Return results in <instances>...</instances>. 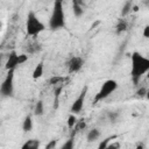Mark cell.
I'll return each instance as SVG.
<instances>
[{
    "mask_svg": "<svg viewBox=\"0 0 149 149\" xmlns=\"http://www.w3.org/2000/svg\"><path fill=\"white\" fill-rule=\"evenodd\" d=\"M132 59V69H130V77L133 83L136 85L143 74H147L149 70V58L144 57L137 51H134L130 56Z\"/></svg>",
    "mask_w": 149,
    "mask_h": 149,
    "instance_id": "obj_1",
    "label": "cell"
},
{
    "mask_svg": "<svg viewBox=\"0 0 149 149\" xmlns=\"http://www.w3.org/2000/svg\"><path fill=\"white\" fill-rule=\"evenodd\" d=\"M65 26V14L63 9V2L56 1L52 7V12L49 19V28L52 30L61 29Z\"/></svg>",
    "mask_w": 149,
    "mask_h": 149,
    "instance_id": "obj_2",
    "label": "cell"
},
{
    "mask_svg": "<svg viewBox=\"0 0 149 149\" xmlns=\"http://www.w3.org/2000/svg\"><path fill=\"white\" fill-rule=\"evenodd\" d=\"M45 29V26L43 22L37 17V15L33 12L29 10L27 14V20H26V31L29 36H37Z\"/></svg>",
    "mask_w": 149,
    "mask_h": 149,
    "instance_id": "obj_3",
    "label": "cell"
},
{
    "mask_svg": "<svg viewBox=\"0 0 149 149\" xmlns=\"http://www.w3.org/2000/svg\"><path fill=\"white\" fill-rule=\"evenodd\" d=\"M116 88H118V83L114 79H107V80H105L102 83V85L100 86L98 93L94 97V100H93L94 104H97L99 101H102L106 98H108Z\"/></svg>",
    "mask_w": 149,
    "mask_h": 149,
    "instance_id": "obj_4",
    "label": "cell"
},
{
    "mask_svg": "<svg viewBox=\"0 0 149 149\" xmlns=\"http://www.w3.org/2000/svg\"><path fill=\"white\" fill-rule=\"evenodd\" d=\"M0 93L2 98H10L14 93V70H9L6 78L0 86Z\"/></svg>",
    "mask_w": 149,
    "mask_h": 149,
    "instance_id": "obj_5",
    "label": "cell"
},
{
    "mask_svg": "<svg viewBox=\"0 0 149 149\" xmlns=\"http://www.w3.org/2000/svg\"><path fill=\"white\" fill-rule=\"evenodd\" d=\"M28 61V55L27 54H21V55H17L15 51H12L9 52L8 55V58H7V62L5 64V68L9 71V70H15L16 66L26 63Z\"/></svg>",
    "mask_w": 149,
    "mask_h": 149,
    "instance_id": "obj_6",
    "label": "cell"
},
{
    "mask_svg": "<svg viewBox=\"0 0 149 149\" xmlns=\"http://www.w3.org/2000/svg\"><path fill=\"white\" fill-rule=\"evenodd\" d=\"M86 93H87V86H85L81 90V92L79 93V95L77 97V99L72 102V106H71V113L72 114H78V113L81 112V109L84 107V101H85Z\"/></svg>",
    "mask_w": 149,
    "mask_h": 149,
    "instance_id": "obj_7",
    "label": "cell"
},
{
    "mask_svg": "<svg viewBox=\"0 0 149 149\" xmlns=\"http://www.w3.org/2000/svg\"><path fill=\"white\" fill-rule=\"evenodd\" d=\"M83 65H84L83 58L79 57V56H73V57H71V59L69 61V64H68L69 72L70 73H76V72L80 71V69L83 68Z\"/></svg>",
    "mask_w": 149,
    "mask_h": 149,
    "instance_id": "obj_8",
    "label": "cell"
},
{
    "mask_svg": "<svg viewBox=\"0 0 149 149\" xmlns=\"http://www.w3.org/2000/svg\"><path fill=\"white\" fill-rule=\"evenodd\" d=\"M41 146V141L37 139H29L22 146L21 149H38Z\"/></svg>",
    "mask_w": 149,
    "mask_h": 149,
    "instance_id": "obj_9",
    "label": "cell"
},
{
    "mask_svg": "<svg viewBox=\"0 0 149 149\" xmlns=\"http://www.w3.org/2000/svg\"><path fill=\"white\" fill-rule=\"evenodd\" d=\"M72 10L76 17H80L84 14V8H83V2L79 0H74L72 2Z\"/></svg>",
    "mask_w": 149,
    "mask_h": 149,
    "instance_id": "obj_10",
    "label": "cell"
},
{
    "mask_svg": "<svg viewBox=\"0 0 149 149\" xmlns=\"http://www.w3.org/2000/svg\"><path fill=\"white\" fill-rule=\"evenodd\" d=\"M127 29H128V22L125 19H119V21H118V23L115 26V33H116V35H121Z\"/></svg>",
    "mask_w": 149,
    "mask_h": 149,
    "instance_id": "obj_11",
    "label": "cell"
},
{
    "mask_svg": "<svg viewBox=\"0 0 149 149\" xmlns=\"http://www.w3.org/2000/svg\"><path fill=\"white\" fill-rule=\"evenodd\" d=\"M99 136H100V130L97 129V128H93L87 133L86 139H87L88 142H94V141H97L99 139Z\"/></svg>",
    "mask_w": 149,
    "mask_h": 149,
    "instance_id": "obj_12",
    "label": "cell"
},
{
    "mask_svg": "<svg viewBox=\"0 0 149 149\" xmlns=\"http://www.w3.org/2000/svg\"><path fill=\"white\" fill-rule=\"evenodd\" d=\"M133 9V1H126L121 8V17L123 19L125 16H127Z\"/></svg>",
    "mask_w": 149,
    "mask_h": 149,
    "instance_id": "obj_13",
    "label": "cell"
},
{
    "mask_svg": "<svg viewBox=\"0 0 149 149\" xmlns=\"http://www.w3.org/2000/svg\"><path fill=\"white\" fill-rule=\"evenodd\" d=\"M41 50H42V44L40 42L30 43V44H28V48H27L28 54H36V52H38Z\"/></svg>",
    "mask_w": 149,
    "mask_h": 149,
    "instance_id": "obj_14",
    "label": "cell"
},
{
    "mask_svg": "<svg viewBox=\"0 0 149 149\" xmlns=\"http://www.w3.org/2000/svg\"><path fill=\"white\" fill-rule=\"evenodd\" d=\"M31 128H33V119L30 115H27L22 122V129H23V132L27 133V132H30Z\"/></svg>",
    "mask_w": 149,
    "mask_h": 149,
    "instance_id": "obj_15",
    "label": "cell"
},
{
    "mask_svg": "<svg viewBox=\"0 0 149 149\" xmlns=\"http://www.w3.org/2000/svg\"><path fill=\"white\" fill-rule=\"evenodd\" d=\"M43 76V62H40L36 66H35V69H34V71H33V78L34 79H38V78H41Z\"/></svg>",
    "mask_w": 149,
    "mask_h": 149,
    "instance_id": "obj_16",
    "label": "cell"
},
{
    "mask_svg": "<svg viewBox=\"0 0 149 149\" xmlns=\"http://www.w3.org/2000/svg\"><path fill=\"white\" fill-rule=\"evenodd\" d=\"M34 114L36 116H41L44 114V106H43V101L42 100H38L35 105V108H34Z\"/></svg>",
    "mask_w": 149,
    "mask_h": 149,
    "instance_id": "obj_17",
    "label": "cell"
},
{
    "mask_svg": "<svg viewBox=\"0 0 149 149\" xmlns=\"http://www.w3.org/2000/svg\"><path fill=\"white\" fill-rule=\"evenodd\" d=\"M118 136L116 135H112V136H107L106 139H104L100 143H99V146H98V148L97 149H106L107 148V146L111 143V141L112 140H114V139H116Z\"/></svg>",
    "mask_w": 149,
    "mask_h": 149,
    "instance_id": "obj_18",
    "label": "cell"
},
{
    "mask_svg": "<svg viewBox=\"0 0 149 149\" xmlns=\"http://www.w3.org/2000/svg\"><path fill=\"white\" fill-rule=\"evenodd\" d=\"M107 118L111 122H116L120 118V112L119 111H111V112H107Z\"/></svg>",
    "mask_w": 149,
    "mask_h": 149,
    "instance_id": "obj_19",
    "label": "cell"
},
{
    "mask_svg": "<svg viewBox=\"0 0 149 149\" xmlns=\"http://www.w3.org/2000/svg\"><path fill=\"white\" fill-rule=\"evenodd\" d=\"M59 149H74V140H73V137H70L69 140H66L65 143H63Z\"/></svg>",
    "mask_w": 149,
    "mask_h": 149,
    "instance_id": "obj_20",
    "label": "cell"
},
{
    "mask_svg": "<svg viewBox=\"0 0 149 149\" xmlns=\"http://www.w3.org/2000/svg\"><path fill=\"white\" fill-rule=\"evenodd\" d=\"M77 122H78V120H77L76 115L74 114H70V116L68 119V127L69 128H73L77 125Z\"/></svg>",
    "mask_w": 149,
    "mask_h": 149,
    "instance_id": "obj_21",
    "label": "cell"
},
{
    "mask_svg": "<svg viewBox=\"0 0 149 149\" xmlns=\"http://www.w3.org/2000/svg\"><path fill=\"white\" fill-rule=\"evenodd\" d=\"M62 91V86L57 87V91H56V95H55V101H54V108L57 109L58 108V101H59V92Z\"/></svg>",
    "mask_w": 149,
    "mask_h": 149,
    "instance_id": "obj_22",
    "label": "cell"
},
{
    "mask_svg": "<svg viewBox=\"0 0 149 149\" xmlns=\"http://www.w3.org/2000/svg\"><path fill=\"white\" fill-rule=\"evenodd\" d=\"M64 80V78L63 77H57V76H54V77H51L50 79H49V83L51 84V85H56V84H59L61 81H63Z\"/></svg>",
    "mask_w": 149,
    "mask_h": 149,
    "instance_id": "obj_23",
    "label": "cell"
},
{
    "mask_svg": "<svg viewBox=\"0 0 149 149\" xmlns=\"http://www.w3.org/2000/svg\"><path fill=\"white\" fill-rule=\"evenodd\" d=\"M85 127H86V123H85V121H78V122H77V125L74 126V128H76V132L83 130ZM76 132H74V133H76Z\"/></svg>",
    "mask_w": 149,
    "mask_h": 149,
    "instance_id": "obj_24",
    "label": "cell"
},
{
    "mask_svg": "<svg viewBox=\"0 0 149 149\" xmlns=\"http://www.w3.org/2000/svg\"><path fill=\"white\" fill-rule=\"evenodd\" d=\"M120 148H121L120 142L115 141V142H111V143L107 146V148H106V149H120Z\"/></svg>",
    "mask_w": 149,
    "mask_h": 149,
    "instance_id": "obj_25",
    "label": "cell"
},
{
    "mask_svg": "<svg viewBox=\"0 0 149 149\" xmlns=\"http://www.w3.org/2000/svg\"><path fill=\"white\" fill-rule=\"evenodd\" d=\"M136 95L140 97V98L146 97V95H147V88H146V87H141V88H139V90L136 91Z\"/></svg>",
    "mask_w": 149,
    "mask_h": 149,
    "instance_id": "obj_26",
    "label": "cell"
},
{
    "mask_svg": "<svg viewBox=\"0 0 149 149\" xmlns=\"http://www.w3.org/2000/svg\"><path fill=\"white\" fill-rule=\"evenodd\" d=\"M56 144H57V140H51L47 143L45 146V149H55L56 148Z\"/></svg>",
    "mask_w": 149,
    "mask_h": 149,
    "instance_id": "obj_27",
    "label": "cell"
},
{
    "mask_svg": "<svg viewBox=\"0 0 149 149\" xmlns=\"http://www.w3.org/2000/svg\"><path fill=\"white\" fill-rule=\"evenodd\" d=\"M143 36H144L146 38H149V24L143 28Z\"/></svg>",
    "mask_w": 149,
    "mask_h": 149,
    "instance_id": "obj_28",
    "label": "cell"
},
{
    "mask_svg": "<svg viewBox=\"0 0 149 149\" xmlns=\"http://www.w3.org/2000/svg\"><path fill=\"white\" fill-rule=\"evenodd\" d=\"M136 149H144V143H143V142H140V143L136 146Z\"/></svg>",
    "mask_w": 149,
    "mask_h": 149,
    "instance_id": "obj_29",
    "label": "cell"
},
{
    "mask_svg": "<svg viewBox=\"0 0 149 149\" xmlns=\"http://www.w3.org/2000/svg\"><path fill=\"white\" fill-rule=\"evenodd\" d=\"M142 3H143V5L146 6V7H148V8H149V1H148V0H144V1L142 2Z\"/></svg>",
    "mask_w": 149,
    "mask_h": 149,
    "instance_id": "obj_30",
    "label": "cell"
},
{
    "mask_svg": "<svg viewBox=\"0 0 149 149\" xmlns=\"http://www.w3.org/2000/svg\"><path fill=\"white\" fill-rule=\"evenodd\" d=\"M132 10H134V12H137L139 10V7L137 6H133V9Z\"/></svg>",
    "mask_w": 149,
    "mask_h": 149,
    "instance_id": "obj_31",
    "label": "cell"
},
{
    "mask_svg": "<svg viewBox=\"0 0 149 149\" xmlns=\"http://www.w3.org/2000/svg\"><path fill=\"white\" fill-rule=\"evenodd\" d=\"M146 98L149 100V90H147V95H146Z\"/></svg>",
    "mask_w": 149,
    "mask_h": 149,
    "instance_id": "obj_32",
    "label": "cell"
},
{
    "mask_svg": "<svg viewBox=\"0 0 149 149\" xmlns=\"http://www.w3.org/2000/svg\"><path fill=\"white\" fill-rule=\"evenodd\" d=\"M147 78H148V80H149V70H148V72H147Z\"/></svg>",
    "mask_w": 149,
    "mask_h": 149,
    "instance_id": "obj_33",
    "label": "cell"
}]
</instances>
